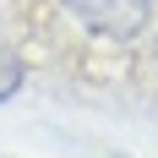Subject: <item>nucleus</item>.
<instances>
[{
    "mask_svg": "<svg viewBox=\"0 0 158 158\" xmlns=\"http://www.w3.org/2000/svg\"><path fill=\"white\" fill-rule=\"evenodd\" d=\"M22 82H27V60L16 49H0V104H11L22 93Z\"/></svg>",
    "mask_w": 158,
    "mask_h": 158,
    "instance_id": "2",
    "label": "nucleus"
},
{
    "mask_svg": "<svg viewBox=\"0 0 158 158\" xmlns=\"http://www.w3.org/2000/svg\"><path fill=\"white\" fill-rule=\"evenodd\" d=\"M65 16L71 22H82L87 33H98V38H136V33L153 22V0H60Z\"/></svg>",
    "mask_w": 158,
    "mask_h": 158,
    "instance_id": "1",
    "label": "nucleus"
},
{
    "mask_svg": "<svg viewBox=\"0 0 158 158\" xmlns=\"http://www.w3.org/2000/svg\"><path fill=\"white\" fill-rule=\"evenodd\" d=\"M153 60H158V44H153Z\"/></svg>",
    "mask_w": 158,
    "mask_h": 158,
    "instance_id": "3",
    "label": "nucleus"
}]
</instances>
